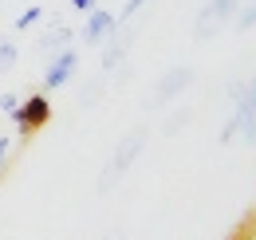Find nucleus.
Listing matches in <instances>:
<instances>
[{"label": "nucleus", "instance_id": "9", "mask_svg": "<svg viewBox=\"0 0 256 240\" xmlns=\"http://www.w3.org/2000/svg\"><path fill=\"white\" fill-rule=\"evenodd\" d=\"M16 63V44L12 40H0V71H8Z\"/></svg>", "mask_w": 256, "mask_h": 240}, {"label": "nucleus", "instance_id": "2", "mask_svg": "<svg viewBox=\"0 0 256 240\" xmlns=\"http://www.w3.org/2000/svg\"><path fill=\"white\" fill-rule=\"evenodd\" d=\"M244 8V0H209L201 8V20H197V36H209L213 28H221L228 16H236Z\"/></svg>", "mask_w": 256, "mask_h": 240}, {"label": "nucleus", "instance_id": "12", "mask_svg": "<svg viewBox=\"0 0 256 240\" xmlns=\"http://www.w3.org/2000/svg\"><path fill=\"white\" fill-rule=\"evenodd\" d=\"M146 4H150V0H126V8H122V16H118V20H130V16H134L138 8H146Z\"/></svg>", "mask_w": 256, "mask_h": 240}, {"label": "nucleus", "instance_id": "10", "mask_svg": "<svg viewBox=\"0 0 256 240\" xmlns=\"http://www.w3.org/2000/svg\"><path fill=\"white\" fill-rule=\"evenodd\" d=\"M236 28H240V32H244V28H256V0L248 4V8H240V12H236Z\"/></svg>", "mask_w": 256, "mask_h": 240}, {"label": "nucleus", "instance_id": "4", "mask_svg": "<svg viewBox=\"0 0 256 240\" xmlns=\"http://www.w3.org/2000/svg\"><path fill=\"white\" fill-rule=\"evenodd\" d=\"M114 28H118V16H114V12L91 8V12H87V24H83V40H87V44H98V40L114 36Z\"/></svg>", "mask_w": 256, "mask_h": 240}, {"label": "nucleus", "instance_id": "1", "mask_svg": "<svg viewBox=\"0 0 256 240\" xmlns=\"http://www.w3.org/2000/svg\"><path fill=\"white\" fill-rule=\"evenodd\" d=\"M48 118H52V102H48V94L44 90H36V94H28L16 110H12V122L20 126V138L28 142L36 130H44L48 126Z\"/></svg>", "mask_w": 256, "mask_h": 240}, {"label": "nucleus", "instance_id": "14", "mask_svg": "<svg viewBox=\"0 0 256 240\" xmlns=\"http://www.w3.org/2000/svg\"><path fill=\"white\" fill-rule=\"evenodd\" d=\"M71 4H75V12H91L95 8V0H71Z\"/></svg>", "mask_w": 256, "mask_h": 240}, {"label": "nucleus", "instance_id": "3", "mask_svg": "<svg viewBox=\"0 0 256 240\" xmlns=\"http://www.w3.org/2000/svg\"><path fill=\"white\" fill-rule=\"evenodd\" d=\"M142 138H146V130H134L126 142H122V150L114 154V162H110V170H106V181H102V185H110L114 178H122V174L130 170V162H134L138 150H142Z\"/></svg>", "mask_w": 256, "mask_h": 240}, {"label": "nucleus", "instance_id": "11", "mask_svg": "<svg viewBox=\"0 0 256 240\" xmlns=\"http://www.w3.org/2000/svg\"><path fill=\"white\" fill-rule=\"evenodd\" d=\"M16 106H20V98H16L12 90H4V94H0V110H4L8 118H12V110H16Z\"/></svg>", "mask_w": 256, "mask_h": 240}, {"label": "nucleus", "instance_id": "13", "mask_svg": "<svg viewBox=\"0 0 256 240\" xmlns=\"http://www.w3.org/2000/svg\"><path fill=\"white\" fill-rule=\"evenodd\" d=\"M8 150H12V138H0V178H4V166H8Z\"/></svg>", "mask_w": 256, "mask_h": 240}, {"label": "nucleus", "instance_id": "7", "mask_svg": "<svg viewBox=\"0 0 256 240\" xmlns=\"http://www.w3.org/2000/svg\"><path fill=\"white\" fill-rule=\"evenodd\" d=\"M122 52H126V40H118V28H114V44H110V48H106V52H102V67H106V71H110V67H114V63L122 60Z\"/></svg>", "mask_w": 256, "mask_h": 240}, {"label": "nucleus", "instance_id": "15", "mask_svg": "<svg viewBox=\"0 0 256 240\" xmlns=\"http://www.w3.org/2000/svg\"><path fill=\"white\" fill-rule=\"evenodd\" d=\"M252 102H256V83H252Z\"/></svg>", "mask_w": 256, "mask_h": 240}, {"label": "nucleus", "instance_id": "6", "mask_svg": "<svg viewBox=\"0 0 256 240\" xmlns=\"http://www.w3.org/2000/svg\"><path fill=\"white\" fill-rule=\"evenodd\" d=\"M190 67H178V71H170V75H166V83H162L158 87V102H166V98H174V94H178V90H186L190 87Z\"/></svg>", "mask_w": 256, "mask_h": 240}, {"label": "nucleus", "instance_id": "5", "mask_svg": "<svg viewBox=\"0 0 256 240\" xmlns=\"http://www.w3.org/2000/svg\"><path fill=\"white\" fill-rule=\"evenodd\" d=\"M75 63H79V56L71 52V48H64L56 60L48 63V75H44V87L48 90H56V87H64L67 79H71V71H75Z\"/></svg>", "mask_w": 256, "mask_h": 240}, {"label": "nucleus", "instance_id": "8", "mask_svg": "<svg viewBox=\"0 0 256 240\" xmlns=\"http://www.w3.org/2000/svg\"><path fill=\"white\" fill-rule=\"evenodd\" d=\"M40 16H44V8H28V12H20V16H16V32H28V28H36V24H40Z\"/></svg>", "mask_w": 256, "mask_h": 240}]
</instances>
